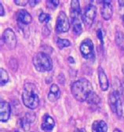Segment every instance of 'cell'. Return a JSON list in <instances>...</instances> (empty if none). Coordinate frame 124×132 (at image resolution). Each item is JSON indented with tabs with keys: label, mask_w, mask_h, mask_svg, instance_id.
Wrapping results in <instances>:
<instances>
[{
	"label": "cell",
	"mask_w": 124,
	"mask_h": 132,
	"mask_svg": "<svg viewBox=\"0 0 124 132\" xmlns=\"http://www.w3.org/2000/svg\"><path fill=\"white\" fill-rule=\"evenodd\" d=\"M107 123L103 120H96L92 124V132H107Z\"/></svg>",
	"instance_id": "obj_16"
},
{
	"label": "cell",
	"mask_w": 124,
	"mask_h": 132,
	"mask_svg": "<svg viewBox=\"0 0 124 132\" xmlns=\"http://www.w3.org/2000/svg\"><path fill=\"white\" fill-rule=\"evenodd\" d=\"M35 117L36 116H35V113H33V112H28V113H26L24 118L26 119V120L28 122H29L30 123H33L35 121Z\"/></svg>",
	"instance_id": "obj_24"
},
{
	"label": "cell",
	"mask_w": 124,
	"mask_h": 132,
	"mask_svg": "<svg viewBox=\"0 0 124 132\" xmlns=\"http://www.w3.org/2000/svg\"><path fill=\"white\" fill-rule=\"evenodd\" d=\"M119 4L120 6H124V1H121V0H119Z\"/></svg>",
	"instance_id": "obj_30"
},
{
	"label": "cell",
	"mask_w": 124,
	"mask_h": 132,
	"mask_svg": "<svg viewBox=\"0 0 124 132\" xmlns=\"http://www.w3.org/2000/svg\"><path fill=\"white\" fill-rule=\"evenodd\" d=\"M115 43L117 46L121 49L124 50V34L121 31H118L115 34Z\"/></svg>",
	"instance_id": "obj_18"
},
{
	"label": "cell",
	"mask_w": 124,
	"mask_h": 132,
	"mask_svg": "<svg viewBox=\"0 0 124 132\" xmlns=\"http://www.w3.org/2000/svg\"><path fill=\"white\" fill-rule=\"evenodd\" d=\"M1 132H3V131H2V130H1Z\"/></svg>",
	"instance_id": "obj_37"
},
{
	"label": "cell",
	"mask_w": 124,
	"mask_h": 132,
	"mask_svg": "<svg viewBox=\"0 0 124 132\" xmlns=\"http://www.w3.org/2000/svg\"><path fill=\"white\" fill-rule=\"evenodd\" d=\"M70 23L68 21V19L67 17V15L64 12H60L56 22V31L57 33H64L67 32L69 30Z\"/></svg>",
	"instance_id": "obj_6"
},
{
	"label": "cell",
	"mask_w": 124,
	"mask_h": 132,
	"mask_svg": "<svg viewBox=\"0 0 124 132\" xmlns=\"http://www.w3.org/2000/svg\"><path fill=\"white\" fill-rule=\"evenodd\" d=\"M72 22V31L76 35H80L83 31L82 24L79 18H76L71 20Z\"/></svg>",
	"instance_id": "obj_17"
},
{
	"label": "cell",
	"mask_w": 124,
	"mask_h": 132,
	"mask_svg": "<svg viewBox=\"0 0 124 132\" xmlns=\"http://www.w3.org/2000/svg\"><path fill=\"white\" fill-rule=\"evenodd\" d=\"M97 74H98V79H99V84L102 91H107L109 86L108 80L107 75L105 72V70L102 69L101 67H99L97 69Z\"/></svg>",
	"instance_id": "obj_10"
},
{
	"label": "cell",
	"mask_w": 124,
	"mask_h": 132,
	"mask_svg": "<svg viewBox=\"0 0 124 132\" xmlns=\"http://www.w3.org/2000/svg\"><path fill=\"white\" fill-rule=\"evenodd\" d=\"M55 126L54 120L48 114H45L42 117L41 128L46 132H50Z\"/></svg>",
	"instance_id": "obj_11"
},
{
	"label": "cell",
	"mask_w": 124,
	"mask_h": 132,
	"mask_svg": "<svg viewBox=\"0 0 124 132\" xmlns=\"http://www.w3.org/2000/svg\"><path fill=\"white\" fill-rule=\"evenodd\" d=\"M37 92V88L34 84L27 83L24 85L22 93V100L26 107L31 110H34L38 107L39 104V98Z\"/></svg>",
	"instance_id": "obj_2"
},
{
	"label": "cell",
	"mask_w": 124,
	"mask_h": 132,
	"mask_svg": "<svg viewBox=\"0 0 124 132\" xmlns=\"http://www.w3.org/2000/svg\"><path fill=\"white\" fill-rule=\"evenodd\" d=\"M122 73H123V74H124V65L122 66Z\"/></svg>",
	"instance_id": "obj_35"
},
{
	"label": "cell",
	"mask_w": 124,
	"mask_h": 132,
	"mask_svg": "<svg viewBox=\"0 0 124 132\" xmlns=\"http://www.w3.org/2000/svg\"><path fill=\"white\" fill-rule=\"evenodd\" d=\"M57 45L58 46V48L60 49H62L64 47H68V46H70L71 43L67 39H61V38H59L57 42Z\"/></svg>",
	"instance_id": "obj_21"
},
{
	"label": "cell",
	"mask_w": 124,
	"mask_h": 132,
	"mask_svg": "<svg viewBox=\"0 0 124 132\" xmlns=\"http://www.w3.org/2000/svg\"><path fill=\"white\" fill-rule=\"evenodd\" d=\"M13 132H19V131H17V130H15V131H13Z\"/></svg>",
	"instance_id": "obj_36"
},
{
	"label": "cell",
	"mask_w": 124,
	"mask_h": 132,
	"mask_svg": "<svg viewBox=\"0 0 124 132\" xmlns=\"http://www.w3.org/2000/svg\"><path fill=\"white\" fill-rule=\"evenodd\" d=\"M71 94L79 102L86 101L88 96L93 92V87L90 82L85 78H81L71 85Z\"/></svg>",
	"instance_id": "obj_1"
},
{
	"label": "cell",
	"mask_w": 124,
	"mask_h": 132,
	"mask_svg": "<svg viewBox=\"0 0 124 132\" xmlns=\"http://www.w3.org/2000/svg\"><path fill=\"white\" fill-rule=\"evenodd\" d=\"M122 24L124 25V15L122 16Z\"/></svg>",
	"instance_id": "obj_34"
},
{
	"label": "cell",
	"mask_w": 124,
	"mask_h": 132,
	"mask_svg": "<svg viewBox=\"0 0 124 132\" xmlns=\"http://www.w3.org/2000/svg\"><path fill=\"white\" fill-rule=\"evenodd\" d=\"M3 41L6 45L10 49H13L17 46V38L13 31L10 28H7L5 30L3 35Z\"/></svg>",
	"instance_id": "obj_7"
},
{
	"label": "cell",
	"mask_w": 124,
	"mask_h": 132,
	"mask_svg": "<svg viewBox=\"0 0 124 132\" xmlns=\"http://www.w3.org/2000/svg\"><path fill=\"white\" fill-rule=\"evenodd\" d=\"M10 105L6 102H1L0 103V119H1V121L6 122L10 119Z\"/></svg>",
	"instance_id": "obj_8"
},
{
	"label": "cell",
	"mask_w": 124,
	"mask_h": 132,
	"mask_svg": "<svg viewBox=\"0 0 124 132\" xmlns=\"http://www.w3.org/2000/svg\"><path fill=\"white\" fill-rule=\"evenodd\" d=\"M17 20L19 23L28 25L31 23L32 18L31 14L25 10H20L17 13Z\"/></svg>",
	"instance_id": "obj_9"
},
{
	"label": "cell",
	"mask_w": 124,
	"mask_h": 132,
	"mask_svg": "<svg viewBox=\"0 0 124 132\" xmlns=\"http://www.w3.org/2000/svg\"><path fill=\"white\" fill-rule=\"evenodd\" d=\"M119 95L117 92H113L109 94L108 95V103L109 106L112 110V111L115 113H116V109H117V103L118 100L119 98Z\"/></svg>",
	"instance_id": "obj_14"
},
{
	"label": "cell",
	"mask_w": 124,
	"mask_h": 132,
	"mask_svg": "<svg viewBox=\"0 0 124 132\" xmlns=\"http://www.w3.org/2000/svg\"><path fill=\"white\" fill-rule=\"evenodd\" d=\"M113 132H122L119 129H115L114 130H113Z\"/></svg>",
	"instance_id": "obj_33"
},
{
	"label": "cell",
	"mask_w": 124,
	"mask_h": 132,
	"mask_svg": "<svg viewBox=\"0 0 124 132\" xmlns=\"http://www.w3.org/2000/svg\"><path fill=\"white\" fill-rule=\"evenodd\" d=\"M9 81V75L3 68L0 69V83H1V86H3Z\"/></svg>",
	"instance_id": "obj_20"
},
{
	"label": "cell",
	"mask_w": 124,
	"mask_h": 132,
	"mask_svg": "<svg viewBox=\"0 0 124 132\" xmlns=\"http://www.w3.org/2000/svg\"><path fill=\"white\" fill-rule=\"evenodd\" d=\"M75 132H85L84 129H76Z\"/></svg>",
	"instance_id": "obj_31"
},
{
	"label": "cell",
	"mask_w": 124,
	"mask_h": 132,
	"mask_svg": "<svg viewBox=\"0 0 124 132\" xmlns=\"http://www.w3.org/2000/svg\"><path fill=\"white\" fill-rule=\"evenodd\" d=\"M28 3H29V1H27V0H15L14 1L15 4H17V6H26Z\"/></svg>",
	"instance_id": "obj_26"
},
{
	"label": "cell",
	"mask_w": 124,
	"mask_h": 132,
	"mask_svg": "<svg viewBox=\"0 0 124 132\" xmlns=\"http://www.w3.org/2000/svg\"><path fill=\"white\" fill-rule=\"evenodd\" d=\"M38 3H39V1H29V4H31V6H35Z\"/></svg>",
	"instance_id": "obj_29"
},
{
	"label": "cell",
	"mask_w": 124,
	"mask_h": 132,
	"mask_svg": "<svg viewBox=\"0 0 124 132\" xmlns=\"http://www.w3.org/2000/svg\"><path fill=\"white\" fill-rule=\"evenodd\" d=\"M101 13L104 20H108L113 14V8L109 1H104L101 8Z\"/></svg>",
	"instance_id": "obj_12"
},
{
	"label": "cell",
	"mask_w": 124,
	"mask_h": 132,
	"mask_svg": "<svg viewBox=\"0 0 124 132\" xmlns=\"http://www.w3.org/2000/svg\"><path fill=\"white\" fill-rule=\"evenodd\" d=\"M20 126H21V127L25 130V131H28V130H30V123L29 122H28L27 120H26V119L25 118H23V119H21L20 120Z\"/></svg>",
	"instance_id": "obj_25"
},
{
	"label": "cell",
	"mask_w": 124,
	"mask_h": 132,
	"mask_svg": "<svg viewBox=\"0 0 124 132\" xmlns=\"http://www.w3.org/2000/svg\"><path fill=\"white\" fill-rule=\"evenodd\" d=\"M33 64L35 68L39 72H46L51 70L53 68V62L47 54L44 52H38L33 57Z\"/></svg>",
	"instance_id": "obj_3"
},
{
	"label": "cell",
	"mask_w": 124,
	"mask_h": 132,
	"mask_svg": "<svg viewBox=\"0 0 124 132\" xmlns=\"http://www.w3.org/2000/svg\"><path fill=\"white\" fill-rule=\"evenodd\" d=\"M59 5V1H57V0H48V1H46V6L49 9H55L57 7V6Z\"/></svg>",
	"instance_id": "obj_23"
},
{
	"label": "cell",
	"mask_w": 124,
	"mask_h": 132,
	"mask_svg": "<svg viewBox=\"0 0 124 132\" xmlns=\"http://www.w3.org/2000/svg\"><path fill=\"white\" fill-rule=\"evenodd\" d=\"M0 12H1V13H0V16H3L4 15H5V11H4V9H3V4L1 3L0 4Z\"/></svg>",
	"instance_id": "obj_28"
},
{
	"label": "cell",
	"mask_w": 124,
	"mask_h": 132,
	"mask_svg": "<svg viewBox=\"0 0 124 132\" xmlns=\"http://www.w3.org/2000/svg\"><path fill=\"white\" fill-rule=\"evenodd\" d=\"M68 60H70L69 62H70L71 63H74V59H72L71 57H69V58H68Z\"/></svg>",
	"instance_id": "obj_32"
},
{
	"label": "cell",
	"mask_w": 124,
	"mask_h": 132,
	"mask_svg": "<svg viewBox=\"0 0 124 132\" xmlns=\"http://www.w3.org/2000/svg\"><path fill=\"white\" fill-rule=\"evenodd\" d=\"M86 102L89 105H97L100 102V98H99V96L95 92H93L88 96Z\"/></svg>",
	"instance_id": "obj_19"
},
{
	"label": "cell",
	"mask_w": 124,
	"mask_h": 132,
	"mask_svg": "<svg viewBox=\"0 0 124 132\" xmlns=\"http://www.w3.org/2000/svg\"><path fill=\"white\" fill-rule=\"evenodd\" d=\"M70 15L71 20L79 18V15L80 14V7H79V2L78 0H72L71 1V10H70Z\"/></svg>",
	"instance_id": "obj_15"
},
{
	"label": "cell",
	"mask_w": 124,
	"mask_h": 132,
	"mask_svg": "<svg viewBox=\"0 0 124 132\" xmlns=\"http://www.w3.org/2000/svg\"><path fill=\"white\" fill-rule=\"evenodd\" d=\"M96 15H97V8L95 6L90 4L85 8L84 13L82 16V20L86 28L91 27V25L93 24L95 20Z\"/></svg>",
	"instance_id": "obj_4"
},
{
	"label": "cell",
	"mask_w": 124,
	"mask_h": 132,
	"mask_svg": "<svg viewBox=\"0 0 124 132\" xmlns=\"http://www.w3.org/2000/svg\"><path fill=\"white\" fill-rule=\"evenodd\" d=\"M79 49L81 52V54L84 59L86 60L93 59L94 57L93 44L90 38H86L82 42Z\"/></svg>",
	"instance_id": "obj_5"
},
{
	"label": "cell",
	"mask_w": 124,
	"mask_h": 132,
	"mask_svg": "<svg viewBox=\"0 0 124 132\" xmlns=\"http://www.w3.org/2000/svg\"><path fill=\"white\" fill-rule=\"evenodd\" d=\"M61 96V91H60V88L57 85H52L50 88H49V92L47 95L48 97V99L54 102H56Z\"/></svg>",
	"instance_id": "obj_13"
},
{
	"label": "cell",
	"mask_w": 124,
	"mask_h": 132,
	"mask_svg": "<svg viewBox=\"0 0 124 132\" xmlns=\"http://www.w3.org/2000/svg\"><path fill=\"white\" fill-rule=\"evenodd\" d=\"M49 20H50V15L49 14L42 13L39 16V20L40 23H48L49 21Z\"/></svg>",
	"instance_id": "obj_22"
},
{
	"label": "cell",
	"mask_w": 124,
	"mask_h": 132,
	"mask_svg": "<svg viewBox=\"0 0 124 132\" xmlns=\"http://www.w3.org/2000/svg\"><path fill=\"white\" fill-rule=\"evenodd\" d=\"M97 38H99V40H100V42H101V45H103V44H104V41H103V38H104V36H103L102 31H101V29H99V30L97 31Z\"/></svg>",
	"instance_id": "obj_27"
}]
</instances>
